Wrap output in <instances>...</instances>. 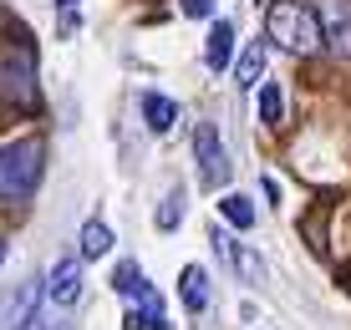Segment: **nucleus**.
Returning a JSON list of instances; mask_svg holds the SVG:
<instances>
[{"label":"nucleus","mask_w":351,"mask_h":330,"mask_svg":"<svg viewBox=\"0 0 351 330\" xmlns=\"http://www.w3.org/2000/svg\"><path fill=\"white\" fill-rule=\"evenodd\" d=\"M178 295H184V310L189 315H204L214 300V285H209V270L204 264H189L184 275H178Z\"/></svg>","instance_id":"nucleus-8"},{"label":"nucleus","mask_w":351,"mask_h":330,"mask_svg":"<svg viewBox=\"0 0 351 330\" xmlns=\"http://www.w3.org/2000/svg\"><path fill=\"white\" fill-rule=\"evenodd\" d=\"M229 56H234V26H229V21H214L209 46H204V66H209V71H224Z\"/></svg>","instance_id":"nucleus-11"},{"label":"nucleus","mask_w":351,"mask_h":330,"mask_svg":"<svg viewBox=\"0 0 351 330\" xmlns=\"http://www.w3.org/2000/svg\"><path fill=\"white\" fill-rule=\"evenodd\" d=\"M178 224H184V183L168 188V199H163V209H158V229H178Z\"/></svg>","instance_id":"nucleus-17"},{"label":"nucleus","mask_w":351,"mask_h":330,"mask_svg":"<svg viewBox=\"0 0 351 330\" xmlns=\"http://www.w3.org/2000/svg\"><path fill=\"white\" fill-rule=\"evenodd\" d=\"M219 214L239 229V234H245V229H255V203H250L245 193H224V199H219Z\"/></svg>","instance_id":"nucleus-15"},{"label":"nucleus","mask_w":351,"mask_h":330,"mask_svg":"<svg viewBox=\"0 0 351 330\" xmlns=\"http://www.w3.org/2000/svg\"><path fill=\"white\" fill-rule=\"evenodd\" d=\"M316 16H321V36L331 46V56L351 61V0H321Z\"/></svg>","instance_id":"nucleus-6"},{"label":"nucleus","mask_w":351,"mask_h":330,"mask_svg":"<svg viewBox=\"0 0 351 330\" xmlns=\"http://www.w3.org/2000/svg\"><path fill=\"white\" fill-rule=\"evenodd\" d=\"M82 285H87V279H82V264L77 259H62L51 270V279H46V300H51L56 310H71V305L82 300Z\"/></svg>","instance_id":"nucleus-7"},{"label":"nucleus","mask_w":351,"mask_h":330,"mask_svg":"<svg viewBox=\"0 0 351 330\" xmlns=\"http://www.w3.org/2000/svg\"><path fill=\"white\" fill-rule=\"evenodd\" d=\"M265 41H275L290 56H311L326 46L321 16L311 5H300V0H270V10H265Z\"/></svg>","instance_id":"nucleus-1"},{"label":"nucleus","mask_w":351,"mask_h":330,"mask_svg":"<svg viewBox=\"0 0 351 330\" xmlns=\"http://www.w3.org/2000/svg\"><path fill=\"white\" fill-rule=\"evenodd\" d=\"M178 10H184L189 21H209L214 16V0H178Z\"/></svg>","instance_id":"nucleus-18"},{"label":"nucleus","mask_w":351,"mask_h":330,"mask_svg":"<svg viewBox=\"0 0 351 330\" xmlns=\"http://www.w3.org/2000/svg\"><path fill=\"white\" fill-rule=\"evenodd\" d=\"M123 330H148V320H143V310H128V315H123Z\"/></svg>","instance_id":"nucleus-20"},{"label":"nucleus","mask_w":351,"mask_h":330,"mask_svg":"<svg viewBox=\"0 0 351 330\" xmlns=\"http://www.w3.org/2000/svg\"><path fill=\"white\" fill-rule=\"evenodd\" d=\"M41 173H46V148L36 138H16L0 148V199L5 203H21L41 188Z\"/></svg>","instance_id":"nucleus-2"},{"label":"nucleus","mask_w":351,"mask_h":330,"mask_svg":"<svg viewBox=\"0 0 351 330\" xmlns=\"http://www.w3.org/2000/svg\"><path fill=\"white\" fill-rule=\"evenodd\" d=\"M143 122H148V132H158V138H168L178 122V102L163 92H143Z\"/></svg>","instance_id":"nucleus-10"},{"label":"nucleus","mask_w":351,"mask_h":330,"mask_svg":"<svg viewBox=\"0 0 351 330\" xmlns=\"http://www.w3.org/2000/svg\"><path fill=\"white\" fill-rule=\"evenodd\" d=\"M0 264H5V244H0Z\"/></svg>","instance_id":"nucleus-22"},{"label":"nucleus","mask_w":351,"mask_h":330,"mask_svg":"<svg viewBox=\"0 0 351 330\" xmlns=\"http://www.w3.org/2000/svg\"><path fill=\"white\" fill-rule=\"evenodd\" d=\"M0 102L10 107H36L41 102V92H36V61L26 46H10L5 56H0Z\"/></svg>","instance_id":"nucleus-4"},{"label":"nucleus","mask_w":351,"mask_h":330,"mask_svg":"<svg viewBox=\"0 0 351 330\" xmlns=\"http://www.w3.org/2000/svg\"><path fill=\"white\" fill-rule=\"evenodd\" d=\"M214 244H219V254L229 259V270L245 279V285H265V264H260L255 249H245V244H229L224 234H214Z\"/></svg>","instance_id":"nucleus-9"},{"label":"nucleus","mask_w":351,"mask_h":330,"mask_svg":"<svg viewBox=\"0 0 351 330\" xmlns=\"http://www.w3.org/2000/svg\"><path fill=\"white\" fill-rule=\"evenodd\" d=\"M77 244H82V259H107V249H112V229H107L102 218H87L82 234H77Z\"/></svg>","instance_id":"nucleus-13"},{"label":"nucleus","mask_w":351,"mask_h":330,"mask_svg":"<svg viewBox=\"0 0 351 330\" xmlns=\"http://www.w3.org/2000/svg\"><path fill=\"white\" fill-rule=\"evenodd\" d=\"M260 77H265V41H250L234 61V87H255Z\"/></svg>","instance_id":"nucleus-14"},{"label":"nucleus","mask_w":351,"mask_h":330,"mask_svg":"<svg viewBox=\"0 0 351 330\" xmlns=\"http://www.w3.org/2000/svg\"><path fill=\"white\" fill-rule=\"evenodd\" d=\"M56 10H77V0H56Z\"/></svg>","instance_id":"nucleus-21"},{"label":"nucleus","mask_w":351,"mask_h":330,"mask_svg":"<svg viewBox=\"0 0 351 330\" xmlns=\"http://www.w3.org/2000/svg\"><path fill=\"white\" fill-rule=\"evenodd\" d=\"M26 330H62V320H51V315H41V310H36Z\"/></svg>","instance_id":"nucleus-19"},{"label":"nucleus","mask_w":351,"mask_h":330,"mask_svg":"<svg viewBox=\"0 0 351 330\" xmlns=\"http://www.w3.org/2000/svg\"><path fill=\"white\" fill-rule=\"evenodd\" d=\"M112 290H117V295H128V300H138V305L158 295V290H153L148 279H143V270H138L132 259H123V264H117V275H112Z\"/></svg>","instance_id":"nucleus-12"},{"label":"nucleus","mask_w":351,"mask_h":330,"mask_svg":"<svg viewBox=\"0 0 351 330\" xmlns=\"http://www.w3.org/2000/svg\"><path fill=\"white\" fill-rule=\"evenodd\" d=\"M193 163H199V188H224V183L234 178L229 148H224L214 122H199V127H193Z\"/></svg>","instance_id":"nucleus-3"},{"label":"nucleus","mask_w":351,"mask_h":330,"mask_svg":"<svg viewBox=\"0 0 351 330\" xmlns=\"http://www.w3.org/2000/svg\"><path fill=\"white\" fill-rule=\"evenodd\" d=\"M41 295H46V279H26V285H16L5 300H0V330H26L31 315L41 310Z\"/></svg>","instance_id":"nucleus-5"},{"label":"nucleus","mask_w":351,"mask_h":330,"mask_svg":"<svg viewBox=\"0 0 351 330\" xmlns=\"http://www.w3.org/2000/svg\"><path fill=\"white\" fill-rule=\"evenodd\" d=\"M280 117H285V92H280V81H265L260 87V122L280 127Z\"/></svg>","instance_id":"nucleus-16"}]
</instances>
